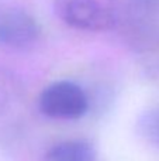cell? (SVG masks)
Instances as JSON below:
<instances>
[{"mask_svg": "<svg viewBox=\"0 0 159 161\" xmlns=\"http://www.w3.org/2000/svg\"><path fill=\"white\" fill-rule=\"evenodd\" d=\"M109 8L117 27L128 41L148 44L158 31L159 10L151 0H109Z\"/></svg>", "mask_w": 159, "mask_h": 161, "instance_id": "obj_1", "label": "cell"}, {"mask_svg": "<svg viewBox=\"0 0 159 161\" xmlns=\"http://www.w3.org/2000/svg\"><path fill=\"white\" fill-rule=\"evenodd\" d=\"M38 108L44 116L55 120L80 119L89 110V97L80 85L70 80H56L41 92Z\"/></svg>", "mask_w": 159, "mask_h": 161, "instance_id": "obj_2", "label": "cell"}, {"mask_svg": "<svg viewBox=\"0 0 159 161\" xmlns=\"http://www.w3.org/2000/svg\"><path fill=\"white\" fill-rule=\"evenodd\" d=\"M41 37L37 19L17 4H0V44L14 50H27Z\"/></svg>", "mask_w": 159, "mask_h": 161, "instance_id": "obj_3", "label": "cell"}, {"mask_svg": "<svg viewBox=\"0 0 159 161\" xmlns=\"http://www.w3.org/2000/svg\"><path fill=\"white\" fill-rule=\"evenodd\" d=\"M55 10L65 24L83 31H109L114 28L111 11L99 0H56Z\"/></svg>", "mask_w": 159, "mask_h": 161, "instance_id": "obj_4", "label": "cell"}, {"mask_svg": "<svg viewBox=\"0 0 159 161\" xmlns=\"http://www.w3.org/2000/svg\"><path fill=\"white\" fill-rule=\"evenodd\" d=\"M42 161H97V154L86 140H66L52 146Z\"/></svg>", "mask_w": 159, "mask_h": 161, "instance_id": "obj_5", "label": "cell"}, {"mask_svg": "<svg viewBox=\"0 0 159 161\" xmlns=\"http://www.w3.org/2000/svg\"><path fill=\"white\" fill-rule=\"evenodd\" d=\"M138 133L151 144L159 147V105L144 110L137 122Z\"/></svg>", "mask_w": 159, "mask_h": 161, "instance_id": "obj_6", "label": "cell"}, {"mask_svg": "<svg viewBox=\"0 0 159 161\" xmlns=\"http://www.w3.org/2000/svg\"><path fill=\"white\" fill-rule=\"evenodd\" d=\"M151 2L154 3V6H155V7H156L158 10H159V0H151Z\"/></svg>", "mask_w": 159, "mask_h": 161, "instance_id": "obj_7", "label": "cell"}]
</instances>
